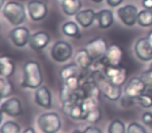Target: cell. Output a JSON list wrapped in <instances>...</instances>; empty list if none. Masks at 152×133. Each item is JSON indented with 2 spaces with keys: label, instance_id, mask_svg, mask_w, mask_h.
Wrapping results in <instances>:
<instances>
[{
  "label": "cell",
  "instance_id": "obj_27",
  "mask_svg": "<svg viewBox=\"0 0 152 133\" xmlns=\"http://www.w3.org/2000/svg\"><path fill=\"white\" fill-rule=\"evenodd\" d=\"M138 24L142 27H149L152 25V10H143L139 12Z\"/></svg>",
  "mask_w": 152,
  "mask_h": 133
},
{
  "label": "cell",
  "instance_id": "obj_3",
  "mask_svg": "<svg viewBox=\"0 0 152 133\" xmlns=\"http://www.w3.org/2000/svg\"><path fill=\"white\" fill-rule=\"evenodd\" d=\"M3 16L12 25L19 26L26 20V10L20 2L8 1L3 6Z\"/></svg>",
  "mask_w": 152,
  "mask_h": 133
},
{
  "label": "cell",
  "instance_id": "obj_33",
  "mask_svg": "<svg viewBox=\"0 0 152 133\" xmlns=\"http://www.w3.org/2000/svg\"><path fill=\"white\" fill-rule=\"evenodd\" d=\"M126 133H147L146 128L138 122H132L127 126Z\"/></svg>",
  "mask_w": 152,
  "mask_h": 133
},
{
  "label": "cell",
  "instance_id": "obj_9",
  "mask_svg": "<svg viewBox=\"0 0 152 133\" xmlns=\"http://www.w3.org/2000/svg\"><path fill=\"white\" fill-rule=\"evenodd\" d=\"M27 10L31 20L38 22L44 20L48 14V6L42 0H31L27 4Z\"/></svg>",
  "mask_w": 152,
  "mask_h": 133
},
{
  "label": "cell",
  "instance_id": "obj_11",
  "mask_svg": "<svg viewBox=\"0 0 152 133\" xmlns=\"http://www.w3.org/2000/svg\"><path fill=\"white\" fill-rule=\"evenodd\" d=\"M0 108L4 115L12 117H17L23 115V107L21 100L17 97H10L1 103Z\"/></svg>",
  "mask_w": 152,
  "mask_h": 133
},
{
  "label": "cell",
  "instance_id": "obj_28",
  "mask_svg": "<svg viewBox=\"0 0 152 133\" xmlns=\"http://www.w3.org/2000/svg\"><path fill=\"white\" fill-rule=\"evenodd\" d=\"M0 133H21V127L17 122L6 121L0 126Z\"/></svg>",
  "mask_w": 152,
  "mask_h": 133
},
{
  "label": "cell",
  "instance_id": "obj_12",
  "mask_svg": "<svg viewBox=\"0 0 152 133\" xmlns=\"http://www.w3.org/2000/svg\"><path fill=\"white\" fill-rule=\"evenodd\" d=\"M145 89H146V84L141 79V77H132L126 83L125 87H124V93H125V96L134 99L144 94Z\"/></svg>",
  "mask_w": 152,
  "mask_h": 133
},
{
  "label": "cell",
  "instance_id": "obj_13",
  "mask_svg": "<svg viewBox=\"0 0 152 133\" xmlns=\"http://www.w3.org/2000/svg\"><path fill=\"white\" fill-rule=\"evenodd\" d=\"M134 53L142 61H149L152 59V45L148 38H141L134 45Z\"/></svg>",
  "mask_w": 152,
  "mask_h": 133
},
{
  "label": "cell",
  "instance_id": "obj_46",
  "mask_svg": "<svg viewBox=\"0 0 152 133\" xmlns=\"http://www.w3.org/2000/svg\"><path fill=\"white\" fill-rule=\"evenodd\" d=\"M148 71L151 73V75H152V63L150 64V65H149V69H148Z\"/></svg>",
  "mask_w": 152,
  "mask_h": 133
},
{
  "label": "cell",
  "instance_id": "obj_34",
  "mask_svg": "<svg viewBox=\"0 0 152 133\" xmlns=\"http://www.w3.org/2000/svg\"><path fill=\"white\" fill-rule=\"evenodd\" d=\"M142 122H143V124H145V125L152 128V112L145 111L142 115Z\"/></svg>",
  "mask_w": 152,
  "mask_h": 133
},
{
  "label": "cell",
  "instance_id": "obj_17",
  "mask_svg": "<svg viewBox=\"0 0 152 133\" xmlns=\"http://www.w3.org/2000/svg\"><path fill=\"white\" fill-rule=\"evenodd\" d=\"M62 111L72 120L79 121L84 119V112L81 107V103L75 102V101L62 103Z\"/></svg>",
  "mask_w": 152,
  "mask_h": 133
},
{
  "label": "cell",
  "instance_id": "obj_32",
  "mask_svg": "<svg viewBox=\"0 0 152 133\" xmlns=\"http://www.w3.org/2000/svg\"><path fill=\"white\" fill-rule=\"evenodd\" d=\"M134 101H136V104H139L140 106L145 107V108L152 107V97L145 93L140 95L139 97L134 98Z\"/></svg>",
  "mask_w": 152,
  "mask_h": 133
},
{
  "label": "cell",
  "instance_id": "obj_4",
  "mask_svg": "<svg viewBox=\"0 0 152 133\" xmlns=\"http://www.w3.org/2000/svg\"><path fill=\"white\" fill-rule=\"evenodd\" d=\"M37 126L42 133H58L62 127L60 115L53 111L42 113L37 117Z\"/></svg>",
  "mask_w": 152,
  "mask_h": 133
},
{
  "label": "cell",
  "instance_id": "obj_42",
  "mask_svg": "<svg viewBox=\"0 0 152 133\" xmlns=\"http://www.w3.org/2000/svg\"><path fill=\"white\" fill-rule=\"evenodd\" d=\"M147 38H148L149 42H150V43H151V45H152V30L148 33V36H147Z\"/></svg>",
  "mask_w": 152,
  "mask_h": 133
},
{
  "label": "cell",
  "instance_id": "obj_18",
  "mask_svg": "<svg viewBox=\"0 0 152 133\" xmlns=\"http://www.w3.org/2000/svg\"><path fill=\"white\" fill-rule=\"evenodd\" d=\"M96 13L91 8H87L84 10H80L78 14L76 15V21L79 25L83 27V28H88L93 24L94 20H95Z\"/></svg>",
  "mask_w": 152,
  "mask_h": 133
},
{
  "label": "cell",
  "instance_id": "obj_41",
  "mask_svg": "<svg viewBox=\"0 0 152 133\" xmlns=\"http://www.w3.org/2000/svg\"><path fill=\"white\" fill-rule=\"evenodd\" d=\"M3 111L1 110V108H0V126L2 125V121H3Z\"/></svg>",
  "mask_w": 152,
  "mask_h": 133
},
{
  "label": "cell",
  "instance_id": "obj_15",
  "mask_svg": "<svg viewBox=\"0 0 152 133\" xmlns=\"http://www.w3.org/2000/svg\"><path fill=\"white\" fill-rule=\"evenodd\" d=\"M124 51L119 45L112 44L109 46L107 53L104 55V61H107L108 66H119L121 65L123 58Z\"/></svg>",
  "mask_w": 152,
  "mask_h": 133
},
{
  "label": "cell",
  "instance_id": "obj_24",
  "mask_svg": "<svg viewBox=\"0 0 152 133\" xmlns=\"http://www.w3.org/2000/svg\"><path fill=\"white\" fill-rule=\"evenodd\" d=\"M14 94V85L10 78L0 76V98L8 99Z\"/></svg>",
  "mask_w": 152,
  "mask_h": 133
},
{
  "label": "cell",
  "instance_id": "obj_31",
  "mask_svg": "<svg viewBox=\"0 0 152 133\" xmlns=\"http://www.w3.org/2000/svg\"><path fill=\"white\" fill-rule=\"evenodd\" d=\"M63 85H65L67 89H69L72 92L78 91L81 87L80 76H74V77H70V78L65 79V80H63Z\"/></svg>",
  "mask_w": 152,
  "mask_h": 133
},
{
  "label": "cell",
  "instance_id": "obj_20",
  "mask_svg": "<svg viewBox=\"0 0 152 133\" xmlns=\"http://www.w3.org/2000/svg\"><path fill=\"white\" fill-rule=\"evenodd\" d=\"M63 13L67 16H76L82 7L81 0H57Z\"/></svg>",
  "mask_w": 152,
  "mask_h": 133
},
{
  "label": "cell",
  "instance_id": "obj_35",
  "mask_svg": "<svg viewBox=\"0 0 152 133\" xmlns=\"http://www.w3.org/2000/svg\"><path fill=\"white\" fill-rule=\"evenodd\" d=\"M136 104V101H134V98H130V97H127V96H124L121 100V105L123 107H130L132 105Z\"/></svg>",
  "mask_w": 152,
  "mask_h": 133
},
{
  "label": "cell",
  "instance_id": "obj_26",
  "mask_svg": "<svg viewBox=\"0 0 152 133\" xmlns=\"http://www.w3.org/2000/svg\"><path fill=\"white\" fill-rule=\"evenodd\" d=\"M98 98L95 97H91V96H87L84 99L81 101V107L83 109V112H84V117L87 112L93 110V109L97 108L98 107ZM84 121V119H83Z\"/></svg>",
  "mask_w": 152,
  "mask_h": 133
},
{
  "label": "cell",
  "instance_id": "obj_47",
  "mask_svg": "<svg viewBox=\"0 0 152 133\" xmlns=\"http://www.w3.org/2000/svg\"><path fill=\"white\" fill-rule=\"evenodd\" d=\"M1 100H2V99H1V98H0V105H1Z\"/></svg>",
  "mask_w": 152,
  "mask_h": 133
},
{
  "label": "cell",
  "instance_id": "obj_2",
  "mask_svg": "<svg viewBox=\"0 0 152 133\" xmlns=\"http://www.w3.org/2000/svg\"><path fill=\"white\" fill-rule=\"evenodd\" d=\"M90 72L92 79L99 87L100 93L104 98L111 101H117L120 99L122 95L121 86L113 84L110 80L106 78L102 72H96V71H90Z\"/></svg>",
  "mask_w": 152,
  "mask_h": 133
},
{
  "label": "cell",
  "instance_id": "obj_21",
  "mask_svg": "<svg viewBox=\"0 0 152 133\" xmlns=\"http://www.w3.org/2000/svg\"><path fill=\"white\" fill-rule=\"evenodd\" d=\"M16 71L15 61L8 56L0 57V76L10 78Z\"/></svg>",
  "mask_w": 152,
  "mask_h": 133
},
{
  "label": "cell",
  "instance_id": "obj_30",
  "mask_svg": "<svg viewBox=\"0 0 152 133\" xmlns=\"http://www.w3.org/2000/svg\"><path fill=\"white\" fill-rule=\"evenodd\" d=\"M100 119H102V111H100V109L98 107L87 112L84 117V121L88 122L89 124H93V125L98 123L100 121Z\"/></svg>",
  "mask_w": 152,
  "mask_h": 133
},
{
  "label": "cell",
  "instance_id": "obj_45",
  "mask_svg": "<svg viewBox=\"0 0 152 133\" xmlns=\"http://www.w3.org/2000/svg\"><path fill=\"white\" fill-rule=\"evenodd\" d=\"M91 1H93L94 3H100V2H102L104 0H91Z\"/></svg>",
  "mask_w": 152,
  "mask_h": 133
},
{
  "label": "cell",
  "instance_id": "obj_38",
  "mask_svg": "<svg viewBox=\"0 0 152 133\" xmlns=\"http://www.w3.org/2000/svg\"><path fill=\"white\" fill-rule=\"evenodd\" d=\"M142 6L145 10H152V0H143Z\"/></svg>",
  "mask_w": 152,
  "mask_h": 133
},
{
  "label": "cell",
  "instance_id": "obj_5",
  "mask_svg": "<svg viewBox=\"0 0 152 133\" xmlns=\"http://www.w3.org/2000/svg\"><path fill=\"white\" fill-rule=\"evenodd\" d=\"M72 56V47L65 41H57L54 43L51 49V57L53 61L59 64L67 61Z\"/></svg>",
  "mask_w": 152,
  "mask_h": 133
},
{
  "label": "cell",
  "instance_id": "obj_16",
  "mask_svg": "<svg viewBox=\"0 0 152 133\" xmlns=\"http://www.w3.org/2000/svg\"><path fill=\"white\" fill-rule=\"evenodd\" d=\"M34 100L36 104L42 108L50 109L52 107V93L45 85H42L37 89H35Z\"/></svg>",
  "mask_w": 152,
  "mask_h": 133
},
{
  "label": "cell",
  "instance_id": "obj_37",
  "mask_svg": "<svg viewBox=\"0 0 152 133\" xmlns=\"http://www.w3.org/2000/svg\"><path fill=\"white\" fill-rule=\"evenodd\" d=\"M124 0H107V4L111 7H117L123 2Z\"/></svg>",
  "mask_w": 152,
  "mask_h": 133
},
{
  "label": "cell",
  "instance_id": "obj_22",
  "mask_svg": "<svg viewBox=\"0 0 152 133\" xmlns=\"http://www.w3.org/2000/svg\"><path fill=\"white\" fill-rule=\"evenodd\" d=\"M76 61H77V65L80 66L83 71H87V70H90L94 61L92 59V57L90 55H89L86 48H84V49H80V50L77 52Z\"/></svg>",
  "mask_w": 152,
  "mask_h": 133
},
{
  "label": "cell",
  "instance_id": "obj_25",
  "mask_svg": "<svg viewBox=\"0 0 152 133\" xmlns=\"http://www.w3.org/2000/svg\"><path fill=\"white\" fill-rule=\"evenodd\" d=\"M62 33L65 34L68 38H80L81 33H80V28L79 25L74 21H68L65 22L62 25Z\"/></svg>",
  "mask_w": 152,
  "mask_h": 133
},
{
  "label": "cell",
  "instance_id": "obj_19",
  "mask_svg": "<svg viewBox=\"0 0 152 133\" xmlns=\"http://www.w3.org/2000/svg\"><path fill=\"white\" fill-rule=\"evenodd\" d=\"M95 20L97 21L98 27L102 29H107L111 27L114 23V15L110 10H102L96 13Z\"/></svg>",
  "mask_w": 152,
  "mask_h": 133
},
{
  "label": "cell",
  "instance_id": "obj_36",
  "mask_svg": "<svg viewBox=\"0 0 152 133\" xmlns=\"http://www.w3.org/2000/svg\"><path fill=\"white\" fill-rule=\"evenodd\" d=\"M84 133H102V130L96 126H87L84 130Z\"/></svg>",
  "mask_w": 152,
  "mask_h": 133
},
{
  "label": "cell",
  "instance_id": "obj_39",
  "mask_svg": "<svg viewBox=\"0 0 152 133\" xmlns=\"http://www.w3.org/2000/svg\"><path fill=\"white\" fill-rule=\"evenodd\" d=\"M22 133H36V131H35V129H34L33 127H28V128H26L25 130H23Z\"/></svg>",
  "mask_w": 152,
  "mask_h": 133
},
{
  "label": "cell",
  "instance_id": "obj_6",
  "mask_svg": "<svg viewBox=\"0 0 152 133\" xmlns=\"http://www.w3.org/2000/svg\"><path fill=\"white\" fill-rule=\"evenodd\" d=\"M104 75L113 84L122 86L127 78V70L123 66H107L102 71Z\"/></svg>",
  "mask_w": 152,
  "mask_h": 133
},
{
  "label": "cell",
  "instance_id": "obj_1",
  "mask_svg": "<svg viewBox=\"0 0 152 133\" xmlns=\"http://www.w3.org/2000/svg\"><path fill=\"white\" fill-rule=\"evenodd\" d=\"M44 82L40 65L35 61H28L23 66V80L21 87L28 89H37Z\"/></svg>",
  "mask_w": 152,
  "mask_h": 133
},
{
  "label": "cell",
  "instance_id": "obj_8",
  "mask_svg": "<svg viewBox=\"0 0 152 133\" xmlns=\"http://www.w3.org/2000/svg\"><path fill=\"white\" fill-rule=\"evenodd\" d=\"M109 46L107 44L106 40L102 38H96L91 40L88 44L86 45V50L88 51L89 55L92 57L93 61L99 59L104 57L107 53Z\"/></svg>",
  "mask_w": 152,
  "mask_h": 133
},
{
  "label": "cell",
  "instance_id": "obj_23",
  "mask_svg": "<svg viewBox=\"0 0 152 133\" xmlns=\"http://www.w3.org/2000/svg\"><path fill=\"white\" fill-rule=\"evenodd\" d=\"M82 71L83 70L77 64H68V65L62 66V69L60 70V77L62 78V80H65V79L70 78V77L80 76Z\"/></svg>",
  "mask_w": 152,
  "mask_h": 133
},
{
  "label": "cell",
  "instance_id": "obj_10",
  "mask_svg": "<svg viewBox=\"0 0 152 133\" xmlns=\"http://www.w3.org/2000/svg\"><path fill=\"white\" fill-rule=\"evenodd\" d=\"M31 33L29 29L25 26H17L10 33V38L15 46L22 48L29 43Z\"/></svg>",
  "mask_w": 152,
  "mask_h": 133
},
{
  "label": "cell",
  "instance_id": "obj_29",
  "mask_svg": "<svg viewBox=\"0 0 152 133\" xmlns=\"http://www.w3.org/2000/svg\"><path fill=\"white\" fill-rule=\"evenodd\" d=\"M108 133H126L125 124L119 119L113 120L108 127Z\"/></svg>",
  "mask_w": 152,
  "mask_h": 133
},
{
  "label": "cell",
  "instance_id": "obj_43",
  "mask_svg": "<svg viewBox=\"0 0 152 133\" xmlns=\"http://www.w3.org/2000/svg\"><path fill=\"white\" fill-rule=\"evenodd\" d=\"M4 3H5V0H0V10H1V8H3Z\"/></svg>",
  "mask_w": 152,
  "mask_h": 133
},
{
  "label": "cell",
  "instance_id": "obj_14",
  "mask_svg": "<svg viewBox=\"0 0 152 133\" xmlns=\"http://www.w3.org/2000/svg\"><path fill=\"white\" fill-rule=\"evenodd\" d=\"M51 38L46 31H36L32 33L29 40V47L35 52H42L49 44H50Z\"/></svg>",
  "mask_w": 152,
  "mask_h": 133
},
{
  "label": "cell",
  "instance_id": "obj_44",
  "mask_svg": "<svg viewBox=\"0 0 152 133\" xmlns=\"http://www.w3.org/2000/svg\"><path fill=\"white\" fill-rule=\"evenodd\" d=\"M72 133H84V131H81V130H79V129H75Z\"/></svg>",
  "mask_w": 152,
  "mask_h": 133
},
{
  "label": "cell",
  "instance_id": "obj_40",
  "mask_svg": "<svg viewBox=\"0 0 152 133\" xmlns=\"http://www.w3.org/2000/svg\"><path fill=\"white\" fill-rule=\"evenodd\" d=\"M145 94H147V95H149V96H151V97H152V85H151V86H146Z\"/></svg>",
  "mask_w": 152,
  "mask_h": 133
},
{
  "label": "cell",
  "instance_id": "obj_7",
  "mask_svg": "<svg viewBox=\"0 0 152 133\" xmlns=\"http://www.w3.org/2000/svg\"><path fill=\"white\" fill-rule=\"evenodd\" d=\"M117 15L119 19L124 25L126 26H134L136 23H138V7L132 4H127L117 10Z\"/></svg>",
  "mask_w": 152,
  "mask_h": 133
}]
</instances>
